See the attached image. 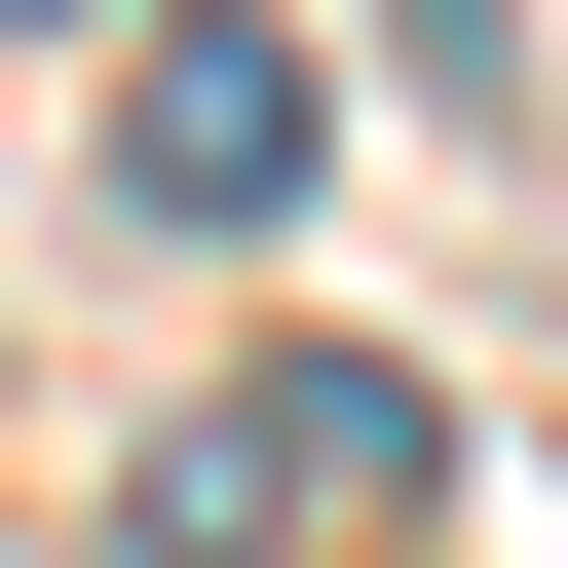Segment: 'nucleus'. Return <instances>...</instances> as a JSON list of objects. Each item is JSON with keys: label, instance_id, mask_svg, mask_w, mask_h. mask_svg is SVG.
<instances>
[{"label": "nucleus", "instance_id": "1", "mask_svg": "<svg viewBox=\"0 0 568 568\" xmlns=\"http://www.w3.org/2000/svg\"><path fill=\"white\" fill-rule=\"evenodd\" d=\"M417 493H455V379H417V342H265V379L114 493V568H304V530H417Z\"/></svg>", "mask_w": 568, "mask_h": 568}, {"label": "nucleus", "instance_id": "2", "mask_svg": "<svg viewBox=\"0 0 568 568\" xmlns=\"http://www.w3.org/2000/svg\"><path fill=\"white\" fill-rule=\"evenodd\" d=\"M304 39H265V0H152V39H114V227H304Z\"/></svg>", "mask_w": 568, "mask_h": 568}]
</instances>
